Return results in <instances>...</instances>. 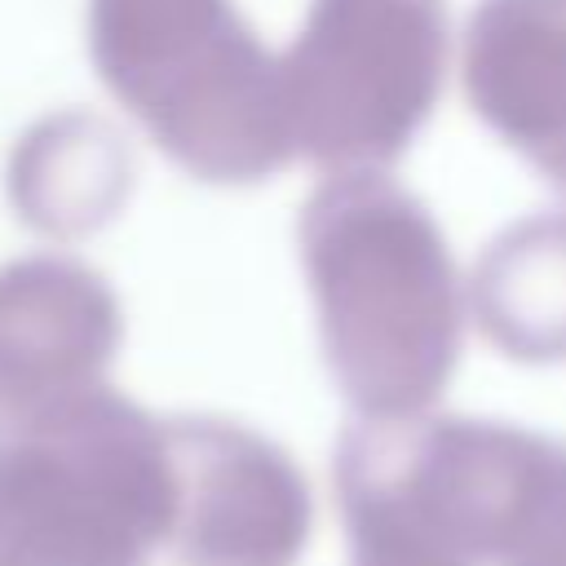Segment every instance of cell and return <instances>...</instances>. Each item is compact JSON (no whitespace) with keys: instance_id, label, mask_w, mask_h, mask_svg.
<instances>
[{"instance_id":"7","label":"cell","mask_w":566,"mask_h":566,"mask_svg":"<svg viewBox=\"0 0 566 566\" xmlns=\"http://www.w3.org/2000/svg\"><path fill=\"white\" fill-rule=\"evenodd\" d=\"M469 301L495 345L522 358L566 354V212L509 226L482 252Z\"/></svg>"},{"instance_id":"2","label":"cell","mask_w":566,"mask_h":566,"mask_svg":"<svg viewBox=\"0 0 566 566\" xmlns=\"http://www.w3.org/2000/svg\"><path fill=\"white\" fill-rule=\"evenodd\" d=\"M301 261L332 358L363 385H429L460 340V279L429 208L385 172L327 177Z\"/></svg>"},{"instance_id":"5","label":"cell","mask_w":566,"mask_h":566,"mask_svg":"<svg viewBox=\"0 0 566 566\" xmlns=\"http://www.w3.org/2000/svg\"><path fill=\"white\" fill-rule=\"evenodd\" d=\"M133 190V155L124 137L84 115L40 119L9 159V199L40 234H88L106 226Z\"/></svg>"},{"instance_id":"4","label":"cell","mask_w":566,"mask_h":566,"mask_svg":"<svg viewBox=\"0 0 566 566\" xmlns=\"http://www.w3.org/2000/svg\"><path fill=\"white\" fill-rule=\"evenodd\" d=\"M460 71L473 115L566 195V0H482Z\"/></svg>"},{"instance_id":"3","label":"cell","mask_w":566,"mask_h":566,"mask_svg":"<svg viewBox=\"0 0 566 566\" xmlns=\"http://www.w3.org/2000/svg\"><path fill=\"white\" fill-rule=\"evenodd\" d=\"M279 71L296 155L327 177L385 172L442 93L447 4L310 0Z\"/></svg>"},{"instance_id":"6","label":"cell","mask_w":566,"mask_h":566,"mask_svg":"<svg viewBox=\"0 0 566 566\" xmlns=\"http://www.w3.org/2000/svg\"><path fill=\"white\" fill-rule=\"evenodd\" d=\"M119 310L106 279L71 256L0 265V367L53 371L93 363L115 345Z\"/></svg>"},{"instance_id":"1","label":"cell","mask_w":566,"mask_h":566,"mask_svg":"<svg viewBox=\"0 0 566 566\" xmlns=\"http://www.w3.org/2000/svg\"><path fill=\"white\" fill-rule=\"evenodd\" d=\"M88 57L190 177L252 186L292 155L279 57L234 0H88Z\"/></svg>"}]
</instances>
